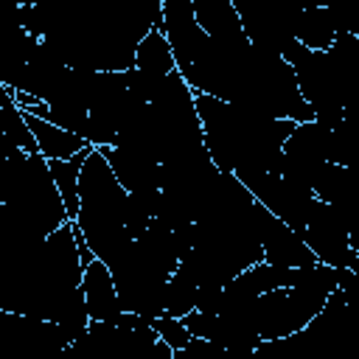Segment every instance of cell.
I'll use <instances>...</instances> for the list:
<instances>
[{"label":"cell","instance_id":"2e32d148","mask_svg":"<svg viewBox=\"0 0 359 359\" xmlns=\"http://www.w3.org/2000/svg\"><path fill=\"white\" fill-rule=\"evenodd\" d=\"M81 294H84L87 314H90V320H95V323H118V317L123 314L115 278H112L109 266H107L101 258H95L90 266H84Z\"/></svg>","mask_w":359,"mask_h":359},{"label":"cell","instance_id":"603a6c76","mask_svg":"<svg viewBox=\"0 0 359 359\" xmlns=\"http://www.w3.org/2000/svg\"><path fill=\"white\" fill-rule=\"evenodd\" d=\"M196 300H199V286L177 269L168 278V286H165V314L182 320L191 311H196Z\"/></svg>","mask_w":359,"mask_h":359},{"label":"cell","instance_id":"6da1fadb","mask_svg":"<svg viewBox=\"0 0 359 359\" xmlns=\"http://www.w3.org/2000/svg\"><path fill=\"white\" fill-rule=\"evenodd\" d=\"M17 22L42 39L70 70L126 73L137 62V45L163 25V3L50 8L17 6Z\"/></svg>","mask_w":359,"mask_h":359},{"label":"cell","instance_id":"8992f818","mask_svg":"<svg viewBox=\"0 0 359 359\" xmlns=\"http://www.w3.org/2000/svg\"><path fill=\"white\" fill-rule=\"evenodd\" d=\"M283 59L292 65L303 101L314 109V121L325 126H337L345 115V84L337 76L325 50H309L294 42Z\"/></svg>","mask_w":359,"mask_h":359},{"label":"cell","instance_id":"7c38bea8","mask_svg":"<svg viewBox=\"0 0 359 359\" xmlns=\"http://www.w3.org/2000/svg\"><path fill=\"white\" fill-rule=\"evenodd\" d=\"M300 236L309 244V250L314 252V258L328 264V266L348 269L353 264V258H356V250L351 247L348 227L325 205L317 208L314 219L300 230Z\"/></svg>","mask_w":359,"mask_h":359},{"label":"cell","instance_id":"ac0fdd59","mask_svg":"<svg viewBox=\"0 0 359 359\" xmlns=\"http://www.w3.org/2000/svg\"><path fill=\"white\" fill-rule=\"evenodd\" d=\"M194 11H196L199 28L213 39H227V36L244 34L241 17H238L233 0H194Z\"/></svg>","mask_w":359,"mask_h":359},{"label":"cell","instance_id":"484cf974","mask_svg":"<svg viewBox=\"0 0 359 359\" xmlns=\"http://www.w3.org/2000/svg\"><path fill=\"white\" fill-rule=\"evenodd\" d=\"M222 348L219 345H213L210 339H199V337H194L185 348H180V351H174V359H222Z\"/></svg>","mask_w":359,"mask_h":359},{"label":"cell","instance_id":"30bf717a","mask_svg":"<svg viewBox=\"0 0 359 359\" xmlns=\"http://www.w3.org/2000/svg\"><path fill=\"white\" fill-rule=\"evenodd\" d=\"M331 163V126L309 121L297 123L283 143V157H280V177L314 191L323 168Z\"/></svg>","mask_w":359,"mask_h":359},{"label":"cell","instance_id":"44dd1931","mask_svg":"<svg viewBox=\"0 0 359 359\" xmlns=\"http://www.w3.org/2000/svg\"><path fill=\"white\" fill-rule=\"evenodd\" d=\"M90 149H95V146H90ZM90 149H84L81 154H76L70 160H53L50 163L53 182H56V188L65 199L70 222H76V216H79V180H81V168H84V160H87Z\"/></svg>","mask_w":359,"mask_h":359},{"label":"cell","instance_id":"4316f807","mask_svg":"<svg viewBox=\"0 0 359 359\" xmlns=\"http://www.w3.org/2000/svg\"><path fill=\"white\" fill-rule=\"evenodd\" d=\"M339 294H342V300L345 303H359V250H356V258H353V264L348 266V272H345V280H342V286H339Z\"/></svg>","mask_w":359,"mask_h":359},{"label":"cell","instance_id":"83f0119b","mask_svg":"<svg viewBox=\"0 0 359 359\" xmlns=\"http://www.w3.org/2000/svg\"><path fill=\"white\" fill-rule=\"evenodd\" d=\"M356 39H359V34H356Z\"/></svg>","mask_w":359,"mask_h":359},{"label":"cell","instance_id":"5b68a950","mask_svg":"<svg viewBox=\"0 0 359 359\" xmlns=\"http://www.w3.org/2000/svg\"><path fill=\"white\" fill-rule=\"evenodd\" d=\"M115 286H118V297H121V309L126 314H137L146 323H154L165 314V286H168V275L143 252V247L132 238L126 241L109 261H107Z\"/></svg>","mask_w":359,"mask_h":359},{"label":"cell","instance_id":"e0dca14e","mask_svg":"<svg viewBox=\"0 0 359 359\" xmlns=\"http://www.w3.org/2000/svg\"><path fill=\"white\" fill-rule=\"evenodd\" d=\"M25 121H28L34 137H36L39 154L48 163H53V160H70V157L81 154L84 149H90V143L84 137H79V135H73V132H67V129H62V126H56V123H50L45 118H36V115H28L25 112Z\"/></svg>","mask_w":359,"mask_h":359},{"label":"cell","instance_id":"4fadbf2b","mask_svg":"<svg viewBox=\"0 0 359 359\" xmlns=\"http://www.w3.org/2000/svg\"><path fill=\"white\" fill-rule=\"evenodd\" d=\"M160 31L165 34L174 59H177V70L185 73L194 62V56L199 53L202 42H205V31L196 22V11H194V0H165L163 3V25Z\"/></svg>","mask_w":359,"mask_h":359},{"label":"cell","instance_id":"9c48e42d","mask_svg":"<svg viewBox=\"0 0 359 359\" xmlns=\"http://www.w3.org/2000/svg\"><path fill=\"white\" fill-rule=\"evenodd\" d=\"M238 180L255 196V202H261L272 216H278L283 224H289L297 233L314 219L317 208L323 205L314 191L300 188V185L283 180L280 174L244 171V174H238Z\"/></svg>","mask_w":359,"mask_h":359},{"label":"cell","instance_id":"ba28073f","mask_svg":"<svg viewBox=\"0 0 359 359\" xmlns=\"http://www.w3.org/2000/svg\"><path fill=\"white\" fill-rule=\"evenodd\" d=\"M236 11L247 39L261 50L283 56L297 42V17L303 6L280 0H236Z\"/></svg>","mask_w":359,"mask_h":359},{"label":"cell","instance_id":"52a82bcc","mask_svg":"<svg viewBox=\"0 0 359 359\" xmlns=\"http://www.w3.org/2000/svg\"><path fill=\"white\" fill-rule=\"evenodd\" d=\"M325 303H328V297L309 292V289H297V286L275 289L255 300L252 320H255V328L264 342L283 339V337L303 331L323 311Z\"/></svg>","mask_w":359,"mask_h":359},{"label":"cell","instance_id":"8fae6325","mask_svg":"<svg viewBox=\"0 0 359 359\" xmlns=\"http://www.w3.org/2000/svg\"><path fill=\"white\" fill-rule=\"evenodd\" d=\"M258 238L264 247V261L272 266L297 269L317 261L309 244L303 241V236L289 224H283L278 216H272L261 202H258Z\"/></svg>","mask_w":359,"mask_h":359},{"label":"cell","instance_id":"cb8c5ba5","mask_svg":"<svg viewBox=\"0 0 359 359\" xmlns=\"http://www.w3.org/2000/svg\"><path fill=\"white\" fill-rule=\"evenodd\" d=\"M325 6L331 11L337 34H359V0H331Z\"/></svg>","mask_w":359,"mask_h":359},{"label":"cell","instance_id":"5bb4252c","mask_svg":"<svg viewBox=\"0 0 359 359\" xmlns=\"http://www.w3.org/2000/svg\"><path fill=\"white\" fill-rule=\"evenodd\" d=\"M107 163L112 165L118 182L135 194V196H157L163 188V165L157 157L146 151H132V149H118V146H104L101 149Z\"/></svg>","mask_w":359,"mask_h":359},{"label":"cell","instance_id":"9a60e30c","mask_svg":"<svg viewBox=\"0 0 359 359\" xmlns=\"http://www.w3.org/2000/svg\"><path fill=\"white\" fill-rule=\"evenodd\" d=\"M314 194L351 230V224L359 219V174L345 165L328 163L314 185Z\"/></svg>","mask_w":359,"mask_h":359},{"label":"cell","instance_id":"7a4b0ae2","mask_svg":"<svg viewBox=\"0 0 359 359\" xmlns=\"http://www.w3.org/2000/svg\"><path fill=\"white\" fill-rule=\"evenodd\" d=\"M196 112L208 154L219 171L236 177L244 171L280 174L283 143L297 126L294 121H278L210 95H196Z\"/></svg>","mask_w":359,"mask_h":359},{"label":"cell","instance_id":"3957f363","mask_svg":"<svg viewBox=\"0 0 359 359\" xmlns=\"http://www.w3.org/2000/svg\"><path fill=\"white\" fill-rule=\"evenodd\" d=\"M65 199L42 154L20 149L3 157L0 171V236L17 241H45L67 224Z\"/></svg>","mask_w":359,"mask_h":359},{"label":"cell","instance_id":"d4e9b609","mask_svg":"<svg viewBox=\"0 0 359 359\" xmlns=\"http://www.w3.org/2000/svg\"><path fill=\"white\" fill-rule=\"evenodd\" d=\"M154 328H157V337L171 348V351H180V348H185L194 337H191V331L185 328V323L182 320H177V317H168V314H163L160 320H154L151 323Z\"/></svg>","mask_w":359,"mask_h":359},{"label":"cell","instance_id":"277c9868","mask_svg":"<svg viewBox=\"0 0 359 359\" xmlns=\"http://www.w3.org/2000/svg\"><path fill=\"white\" fill-rule=\"evenodd\" d=\"M126 210L129 191L118 182L104 151L90 149L79 180V216L73 224L84 233L93 255L104 264L132 241L126 233Z\"/></svg>","mask_w":359,"mask_h":359},{"label":"cell","instance_id":"d6986e66","mask_svg":"<svg viewBox=\"0 0 359 359\" xmlns=\"http://www.w3.org/2000/svg\"><path fill=\"white\" fill-rule=\"evenodd\" d=\"M337 25L328 6H303L297 17V42L309 50H328L337 39Z\"/></svg>","mask_w":359,"mask_h":359},{"label":"cell","instance_id":"ffe728a7","mask_svg":"<svg viewBox=\"0 0 359 359\" xmlns=\"http://www.w3.org/2000/svg\"><path fill=\"white\" fill-rule=\"evenodd\" d=\"M137 70H146V73H154V76H171L177 70V59H174V50L165 39V34L160 28H151L146 34V39L137 45V62H135Z\"/></svg>","mask_w":359,"mask_h":359},{"label":"cell","instance_id":"7402d4cb","mask_svg":"<svg viewBox=\"0 0 359 359\" xmlns=\"http://www.w3.org/2000/svg\"><path fill=\"white\" fill-rule=\"evenodd\" d=\"M3 137L11 149H20L25 154H39L36 137L25 121V112L17 107V101L11 98L8 90H3Z\"/></svg>","mask_w":359,"mask_h":359}]
</instances>
